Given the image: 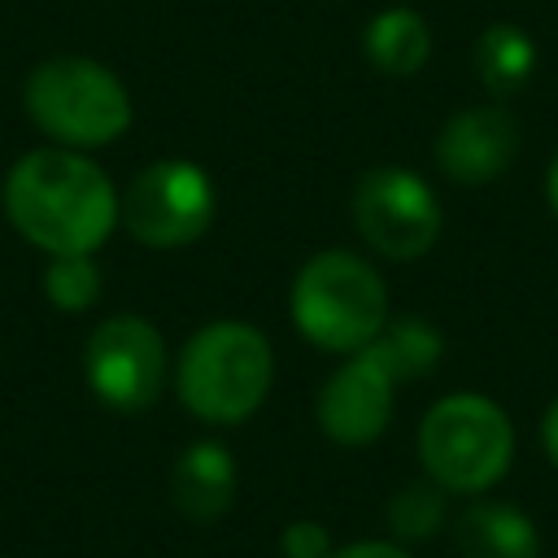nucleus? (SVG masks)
Masks as SVG:
<instances>
[{
  "label": "nucleus",
  "instance_id": "1",
  "mask_svg": "<svg viewBox=\"0 0 558 558\" xmlns=\"http://www.w3.org/2000/svg\"><path fill=\"white\" fill-rule=\"evenodd\" d=\"M4 214L13 231L44 248L61 253H96L118 227V187L109 174L74 148H31L4 174Z\"/></svg>",
  "mask_w": 558,
  "mask_h": 558
},
{
  "label": "nucleus",
  "instance_id": "2",
  "mask_svg": "<svg viewBox=\"0 0 558 558\" xmlns=\"http://www.w3.org/2000/svg\"><path fill=\"white\" fill-rule=\"evenodd\" d=\"M275 384V349L253 323H209L201 327L174 366V388L179 401L201 418V423H244L257 414Z\"/></svg>",
  "mask_w": 558,
  "mask_h": 558
},
{
  "label": "nucleus",
  "instance_id": "3",
  "mask_svg": "<svg viewBox=\"0 0 558 558\" xmlns=\"http://www.w3.org/2000/svg\"><path fill=\"white\" fill-rule=\"evenodd\" d=\"M26 118L57 148H105L131 126V92L126 83L92 57H48L31 70L22 92Z\"/></svg>",
  "mask_w": 558,
  "mask_h": 558
},
{
  "label": "nucleus",
  "instance_id": "4",
  "mask_svg": "<svg viewBox=\"0 0 558 558\" xmlns=\"http://www.w3.org/2000/svg\"><path fill=\"white\" fill-rule=\"evenodd\" d=\"M292 323L314 349L349 357L384 331L388 288L379 270L349 248L314 253L292 279Z\"/></svg>",
  "mask_w": 558,
  "mask_h": 558
},
{
  "label": "nucleus",
  "instance_id": "5",
  "mask_svg": "<svg viewBox=\"0 0 558 558\" xmlns=\"http://www.w3.org/2000/svg\"><path fill=\"white\" fill-rule=\"evenodd\" d=\"M514 458V427L506 410L480 392L440 397L418 423V462L445 493H488Z\"/></svg>",
  "mask_w": 558,
  "mask_h": 558
},
{
  "label": "nucleus",
  "instance_id": "6",
  "mask_svg": "<svg viewBox=\"0 0 558 558\" xmlns=\"http://www.w3.org/2000/svg\"><path fill=\"white\" fill-rule=\"evenodd\" d=\"M218 209L214 179L183 157H161L144 166L118 196V222L148 248L196 244Z\"/></svg>",
  "mask_w": 558,
  "mask_h": 558
},
{
  "label": "nucleus",
  "instance_id": "7",
  "mask_svg": "<svg viewBox=\"0 0 558 558\" xmlns=\"http://www.w3.org/2000/svg\"><path fill=\"white\" fill-rule=\"evenodd\" d=\"M353 227L388 262L423 257L440 235V201L410 166H375L353 187Z\"/></svg>",
  "mask_w": 558,
  "mask_h": 558
},
{
  "label": "nucleus",
  "instance_id": "8",
  "mask_svg": "<svg viewBox=\"0 0 558 558\" xmlns=\"http://www.w3.org/2000/svg\"><path fill=\"white\" fill-rule=\"evenodd\" d=\"M83 375L96 401L109 410H148L170 375L161 331L140 314H113L92 327L83 349Z\"/></svg>",
  "mask_w": 558,
  "mask_h": 558
},
{
  "label": "nucleus",
  "instance_id": "9",
  "mask_svg": "<svg viewBox=\"0 0 558 558\" xmlns=\"http://www.w3.org/2000/svg\"><path fill=\"white\" fill-rule=\"evenodd\" d=\"M397 384L401 379L392 375V366L379 357L375 344L349 353L344 366L323 384V392L314 401L323 436L336 445H349V449L375 445L392 418Z\"/></svg>",
  "mask_w": 558,
  "mask_h": 558
},
{
  "label": "nucleus",
  "instance_id": "10",
  "mask_svg": "<svg viewBox=\"0 0 558 558\" xmlns=\"http://www.w3.org/2000/svg\"><path fill=\"white\" fill-rule=\"evenodd\" d=\"M519 144H523V131L506 105H471L440 126L432 153L453 183L480 187L510 170V161L519 157Z\"/></svg>",
  "mask_w": 558,
  "mask_h": 558
},
{
  "label": "nucleus",
  "instance_id": "11",
  "mask_svg": "<svg viewBox=\"0 0 558 558\" xmlns=\"http://www.w3.org/2000/svg\"><path fill=\"white\" fill-rule=\"evenodd\" d=\"M235 488H240V475H235V458L227 453V445L218 440H196L187 445L174 466H170V501L183 519L192 523H214L231 510L235 501Z\"/></svg>",
  "mask_w": 558,
  "mask_h": 558
},
{
  "label": "nucleus",
  "instance_id": "12",
  "mask_svg": "<svg viewBox=\"0 0 558 558\" xmlns=\"http://www.w3.org/2000/svg\"><path fill=\"white\" fill-rule=\"evenodd\" d=\"M453 541L462 558H541V532L514 501H471L453 523Z\"/></svg>",
  "mask_w": 558,
  "mask_h": 558
},
{
  "label": "nucleus",
  "instance_id": "13",
  "mask_svg": "<svg viewBox=\"0 0 558 558\" xmlns=\"http://www.w3.org/2000/svg\"><path fill=\"white\" fill-rule=\"evenodd\" d=\"M362 48H366V61L388 74V78H410L427 65L432 57V31L423 22V13L405 9V4H392L384 13H375L366 22V35H362Z\"/></svg>",
  "mask_w": 558,
  "mask_h": 558
},
{
  "label": "nucleus",
  "instance_id": "14",
  "mask_svg": "<svg viewBox=\"0 0 558 558\" xmlns=\"http://www.w3.org/2000/svg\"><path fill=\"white\" fill-rule=\"evenodd\" d=\"M475 70H480V83L497 100H506L536 70V39L514 22H493L475 39Z\"/></svg>",
  "mask_w": 558,
  "mask_h": 558
},
{
  "label": "nucleus",
  "instance_id": "15",
  "mask_svg": "<svg viewBox=\"0 0 558 558\" xmlns=\"http://www.w3.org/2000/svg\"><path fill=\"white\" fill-rule=\"evenodd\" d=\"M371 344L379 349V357L392 366V375H397L401 384L427 375V371L440 362V353H445L440 331H436L432 323H423V318H388L384 331H379Z\"/></svg>",
  "mask_w": 558,
  "mask_h": 558
},
{
  "label": "nucleus",
  "instance_id": "16",
  "mask_svg": "<svg viewBox=\"0 0 558 558\" xmlns=\"http://www.w3.org/2000/svg\"><path fill=\"white\" fill-rule=\"evenodd\" d=\"M44 296L61 314H83L100 301V266L96 253H61L44 270Z\"/></svg>",
  "mask_w": 558,
  "mask_h": 558
},
{
  "label": "nucleus",
  "instance_id": "17",
  "mask_svg": "<svg viewBox=\"0 0 558 558\" xmlns=\"http://www.w3.org/2000/svg\"><path fill=\"white\" fill-rule=\"evenodd\" d=\"M445 523V488L432 480H414L388 501V527L397 541H427Z\"/></svg>",
  "mask_w": 558,
  "mask_h": 558
},
{
  "label": "nucleus",
  "instance_id": "18",
  "mask_svg": "<svg viewBox=\"0 0 558 558\" xmlns=\"http://www.w3.org/2000/svg\"><path fill=\"white\" fill-rule=\"evenodd\" d=\"M283 558H327L331 554V532L314 519H292L279 536Z\"/></svg>",
  "mask_w": 558,
  "mask_h": 558
},
{
  "label": "nucleus",
  "instance_id": "19",
  "mask_svg": "<svg viewBox=\"0 0 558 558\" xmlns=\"http://www.w3.org/2000/svg\"><path fill=\"white\" fill-rule=\"evenodd\" d=\"M327 558H414L401 541H353L344 549H331Z\"/></svg>",
  "mask_w": 558,
  "mask_h": 558
},
{
  "label": "nucleus",
  "instance_id": "20",
  "mask_svg": "<svg viewBox=\"0 0 558 558\" xmlns=\"http://www.w3.org/2000/svg\"><path fill=\"white\" fill-rule=\"evenodd\" d=\"M541 445H545L549 462L558 466V397L549 401V410H545V418H541Z\"/></svg>",
  "mask_w": 558,
  "mask_h": 558
},
{
  "label": "nucleus",
  "instance_id": "21",
  "mask_svg": "<svg viewBox=\"0 0 558 558\" xmlns=\"http://www.w3.org/2000/svg\"><path fill=\"white\" fill-rule=\"evenodd\" d=\"M545 196H549V209L558 214V153L549 161V174H545Z\"/></svg>",
  "mask_w": 558,
  "mask_h": 558
}]
</instances>
